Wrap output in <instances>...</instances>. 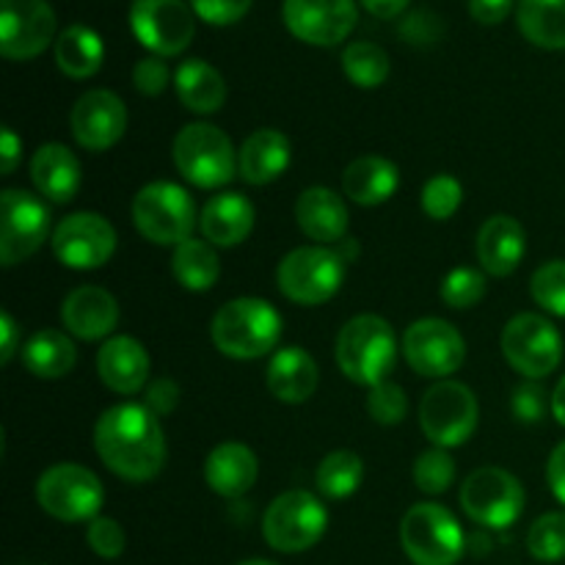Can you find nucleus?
<instances>
[{
    "label": "nucleus",
    "mask_w": 565,
    "mask_h": 565,
    "mask_svg": "<svg viewBox=\"0 0 565 565\" xmlns=\"http://www.w3.org/2000/svg\"><path fill=\"white\" fill-rule=\"evenodd\" d=\"M452 480H456V461L441 447L423 452L414 461V483L425 494H445L452 486Z\"/></svg>",
    "instance_id": "58836bf2"
},
{
    "label": "nucleus",
    "mask_w": 565,
    "mask_h": 565,
    "mask_svg": "<svg viewBox=\"0 0 565 565\" xmlns=\"http://www.w3.org/2000/svg\"><path fill=\"white\" fill-rule=\"evenodd\" d=\"M17 345H20V329L9 312H0V364H9L14 359Z\"/></svg>",
    "instance_id": "603ef678"
},
{
    "label": "nucleus",
    "mask_w": 565,
    "mask_h": 565,
    "mask_svg": "<svg viewBox=\"0 0 565 565\" xmlns=\"http://www.w3.org/2000/svg\"><path fill=\"white\" fill-rule=\"evenodd\" d=\"M329 527V511L309 491H285L268 505L263 519V535L270 550L298 555L323 539Z\"/></svg>",
    "instance_id": "1a4fd4ad"
},
{
    "label": "nucleus",
    "mask_w": 565,
    "mask_h": 565,
    "mask_svg": "<svg viewBox=\"0 0 565 565\" xmlns=\"http://www.w3.org/2000/svg\"><path fill=\"white\" fill-rule=\"evenodd\" d=\"M527 252L524 226L511 215H491L478 232V259L486 274L508 276L519 268Z\"/></svg>",
    "instance_id": "a878e982"
},
{
    "label": "nucleus",
    "mask_w": 565,
    "mask_h": 565,
    "mask_svg": "<svg viewBox=\"0 0 565 565\" xmlns=\"http://www.w3.org/2000/svg\"><path fill=\"white\" fill-rule=\"evenodd\" d=\"M524 486L516 475L500 467L475 469L461 486V508L475 524L489 530H505L524 513Z\"/></svg>",
    "instance_id": "f8f14e48"
},
{
    "label": "nucleus",
    "mask_w": 565,
    "mask_h": 565,
    "mask_svg": "<svg viewBox=\"0 0 565 565\" xmlns=\"http://www.w3.org/2000/svg\"><path fill=\"white\" fill-rule=\"evenodd\" d=\"M345 257L329 246H301L285 254L276 270L281 296L301 307H320L340 292L345 281Z\"/></svg>",
    "instance_id": "20e7f679"
},
{
    "label": "nucleus",
    "mask_w": 565,
    "mask_h": 565,
    "mask_svg": "<svg viewBox=\"0 0 565 565\" xmlns=\"http://www.w3.org/2000/svg\"><path fill=\"white\" fill-rule=\"evenodd\" d=\"M171 81V72L166 66V61L160 55H149V58H141L132 70V86L143 94V97H158V94L166 92Z\"/></svg>",
    "instance_id": "a18cd8bd"
},
{
    "label": "nucleus",
    "mask_w": 565,
    "mask_h": 565,
    "mask_svg": "<svg viewBox=\"0 0 565 565\" xmlns=\"http://www.w3.org/2000/svg\"><path fill=\"white\" fill-rule=\"evenodd\" d=\"M401 544L414 565H456L467 550L458 519L436 502H419L403 516Z\"/></svg>",
    "instance_id": "0eeeda50"
},
{
    "label": "nucleus",
    "mask_w": 565,
    "mask_h": 565,
    "mask_svg": "<svg viewBox=\"0 0 565 565\" xmlns=\"http://www.w3.org/2000/svg\"><path fill=\"white\" fill-rule=\"evenodd\" d=\"M463 202V185L452 174H436L423 188V210L428 218L447 221L458 213Z\"/></svg>",
    "instance_id": "ea45409f"
},
{
    "label": "nucleus",
    "mask_w": 565,
    "mask_h": 565,
    "mask_svg": "<svg viewBox=\"0 0 565 565\" xmlns=\"http://www.w3.org/2000/svg\"><path fill=\"white\" fill-rule=\"evenodd\" d=\"M31 180L44 199L55 204H66L81 191V160L64 143H44L31 160Z\"/></svg>",
    "instance_id": "393cba45"
},
{
    "label": "nucleus",
    "mask_w": 565,
    "mask_h": 565,
    "mask_svg": "<svg viewBox=\"0 0 565 565\" xmlns=\"http://www.w3.org/2000/svg\"><path fill=\"white\" fill-rule=\"evenodd\" d=\"M130 31L149 53L180 55L196 33V14L185 0H132Z\"/></svg>",
    "instance_id": "4468645a"
},
{
    "label": "nucleus",
    "mask_w": 565,
    "mask_h": 565,
    "mask_svg": "<svg viewBox=\"0 0 565 565\" xmlns=\"http://www.w3.org/2000/svg\"><path fill=\"white\" fill-rule=\"evenodd\" d=\"M478 419V397L461 381H439V384H434L425 392L423 403H419L423 434L441 450L472 439Z\"/></svg>",
    "instance_id": "9d476101"
},
{
    "label": "nucleus",
    "mask_w": 565,
    "mask_h": 565,
    "mask_svg": "<svg viewBox=\"0 0 565 565\" xmlns=\"http://www.w3.org/2000/svg\"><path fill=\"white\" fill-rule=\"evenodd\" d=\"M513 11V0H469V14L480 25H500Z\"/></svg>",
    "instance_id": "09e8293b"
},
{
    "label": "nucleus",
    "mask_w": 565,
    "mask_h": 565,
    "mask_svg": "<svg viewBox=\"0 0 565 565\" xmlns=\"http://www.w3.org/2000/svg\"><path fill=\"white\" fill-rule=\"evenodd\" d=\"M254 0H191V9L207 25H235L248 14Z\"/></svg>",
    "instance_id": "c03bdc74"
},
{
    "label": "nucleus",
    "mask_w": 565,
    "mask_h": 565,
    "mask_svg": "<svg viewBox=\"0 0 565 565\" xmlns=\"http://www.w3.org/2000/svg\"><path fill=\"white\" fill-rule=\"evenodd\" d=\"M77 362V351L64 331L42 329L22 345V364L36 379H64Z\"/></svg>",
    "instance_id": "2f4dec72"
},
{
    "label": "nucleus",
    "mask_w": 565,
    "mask_h": 565,
    "mask_svg": "<svg viewBox=\"0 0 565 565\" xmlns=\"http://www.w3.org/2000/svg\"><path fill=\"white\" fill-rule=\"evenodd\" d=\"M70 127L75 141L88 152H105L114 147L127 130V105L119 94L108 88L86 92L75 103L70 116Z\"/></svg>",
    "instance_id": "6ab92c4d"
},
{
    "label": "nucleus",
    "mask_w": 565,
    "mask_h": 565,
    "mask_svg": "<svg viewBox=\"0 0 565 565\" xmlns=\"http://www.w3.org/2000/svg\"><path fill=\"white\" fill-rule=\"evenodd\" d=\"M290 138L281 130L265 127V130L252 132V136L243 141L241 152H237V174H241L248 185H268V182L279 180V177L290 169Z\"/></svg>",
    "instance_id": "5701e85b"
},
{
    "label": "nucleus",
    "mask_w": 565,
    "mask_h": 565,
    "mask_svg": "<svg viewBox=\"0 0 565 565\" xmlns=\"http://www.w3.org/2000/svg\"><path fill=\"white\" fill-rule=\"evenodd\" d=\"M519 31L544 50H565V0H519Z\"/></svg>",
    "instance_id": "473e14b6"
},
{
    "label": "nucleus",
    "mask_w": 565,
    "mask_h": 565,
    "mask_svg": "<svg viewBox=\"0 0 565 565\" xmlns=\"http://www.w3.org/2000/svg\"><path fill=\"white\" fill-rule=\"evenodd\" d=\"M94 447L105 467L130 483H147L166 463V436L158 414L138 403L103 412L94 428Z\"/></svg>",
    "instance_id": "f257e3e1"
},
{
    "label": "nucleus",
    "mask_w": 565,
    "mask_h": 565,
    "mask_svg": "<svg viewBox=\"0 0 565 565\" xmlns=\"http://www.w3.org/2000/svg\"><path fill=\"white\" fill-rule=\"evenodd\" d=\"M342 70L345 77L359 88H379L390 77V55L384 47L373 42H353L342 53Z\"/></svg>",
    "instance_id": "c9c22d12"
},
{
    "label": "nucleus",
    "mask_w": 565,
    "mask_h": 565,
    "mask_svg": "<svg viewBox=\"0 0 565 565\" xmlns=\"http://www.w3.org/2000/svg\"><path fill=\"white\" fill-rule=\"evenodd\" d=\"M55 36V11L47 0H0V53L9 61H31Z\"/></svg>",
    "instance_id": "dca6fc26"
},
{
    "label": "nucleus",
    "mask_w": 565,
    "mask_h": 565,
    "mask_svg": "<svg viewBox=\"0 0 565 565\" xmlns=\"http://www.w3.org/2000/svg\"><path fill=\"white\" fill-rule=\"evenodd\" d=\"M241 565H279V563H270V561H246V563H241Z\"/></svg>",
    "instance_id": "6e6d98bb"
},
{
    "label": "nucleus",
    "mask_w": 565,
    "mask_h": 565,
    "mask_svg": "<svg viewBox=\"0 0 565 565\" xmlns=\"http://www.w3.org/2000/svg\"><path fill=\"white\" fill-rule=\"evenodd\" d=\"M364 9L370 11L373 17H381V20H392V17L403 14L408 9L412 0H359Z\"/></svg>",
    "instance_id": "864d4df0"
},
{
    "label": "nucleus",
    "mask_w": 565,
    "mask_h": 565,
    "mask_svg": "<svg viewBox=\"0 0 565 565\" xmlns=\"http://www.w3.org/2000/svg\"><path fill=\"white\" fill-rule=\"evenodd\" d=\"M364 480V463L356 452L351 450H334L320 461L318 472H315V483L318 491L329 500H345V497L356 494L359 486Z\"/></svg>",
    "instance_id": "f704fd0d"
},
{
    "label": "nucleus",
    "mask_w": 565,
    "mask_h": 565,
    "mask_svg": "<svg viewBox=\"0 0 565 565\" xmlns=\"http://www.w3.org/2000/svg\"><path fill=\"white\" fill-rule=\"evenodd\" d=\"M149 370H152V362H149L147 348L127 334L105 340V345L97 353L99 379L116 395L141 392L149 381Z\"/></svg>",
    "instance_id": "412c9836"
},
{
    "label": "nucleus",
    "mask_w": 565,
    "mask_h": 565,
    "mask_svg": "<svg viewBox=\"0 0 565 565\" xmlns=\"http://www.w3.org/2000/svg\"><path fill=\"white\" fill-rule=\"evenodd\" d=\"M199 230H202L204 241L213 246H237L254 230V204L241 193H218L202 207Z\"/></svg>",
    "instance_id": "cd10ccee"
},
{
    "label": "nucleus",
    "mask_w": 565,
    "mask_h": 565,
    "mask_svg": "<svg viewBox=\"0 0 565 565\" xmlns=\"http://www.w3.org/2000/svg\"><path fill=\"white\" fill-rule=\"evenodd\" d=\"M500 345L508 364L530 381L546 379L563 362V337L544 315L522 312L508 320Z\"/></svg>",
    "instance_id": "9b49d317"
},
{
    "label": "nucleus",
    "mask_w": 565,
    "mask_h": 565,
    "mask_svg": "<svg viewBox=\"0 0 565 565\" xmlns=\"http://www.w3.org/2000/svg\"><path fill=\"white\" fill-rule=\"evenodd\" d=\"M36 502L58 522H94L105 505V489L88 467L55 463L39 475Z\"/></svg>",
    "instance_id": "6e6552de"
},
{
    "label": "nucleus",
    "mask_w": 565,
    "mask_h": 565,
    "mask_svg": "<svg viewBox=\"0 0 565 565\" xmlns=\"http://www.w3.org/2000/svg\"><path fill=\"white\" fill-rule=\"evenodd\" d=\"M61 323L77 340H103L119 323V303L103 287H77L61 303Z\"/></svg>",
    "instance_id": "aec40b11"
},
{
    "label": "nucleus",
    "mask_w": 565,
    "mask_h": 565,
    "mask_svg": "<svg viewBox=\"0 0 565 565\" xmlns=\"http://www.w3.org/2000/svg\"><path fill=\"white\" fill-rule=\"evenodd\" d=\"M296 221L303 235L318 241L320 246H331V243L345 241L351 215H348L345 202L331 188L315 185L298 196Z\"/></svg>",
    "instance_id": "4be33fe9"
},
{
    "label": "nucleus",
    "mask_w": 565,
    "mask_h": 565,
    "mask_svg": "<svg viewBox=\"0 0 565 565\" xmlns=\"http://www.w3.org/2000/svg\"><path fill=\"white\" fill-rule=\"evenodd\" d=\"M546 480H550L552 494L565 505V441L552 450L550 463H546Z\"/></svg>",
    "instance_id": "8fccbe9b"
},
{
    "label": "nucleus",
    "mask_w": 565,
    "mask_h": 565,
    "mask_svg": "<svg viewBox=\"0 0 565 565\" xmlns=\"http://www.w3.org/2000/svg\"><path fill=\"white\" fill-rule=\"evenodd\" d=\"M527 550L541 563L565 561V513H544L527 533Z\"/></svg>",
    "instance_id": "e433bc0d"
},
{
    "label": "nucleus",
    "mask_w": 565,
    "mask_h": 565,
    "mask_svg": "<svg viewBox=\"0 0 565 565\" xmlns=\"http://www.w3.org/2000/svg\"><path fill=\"white\" fill-rule=\"evenodd\" d=\"M318 362L298 345L276 351L268 364V373H265L270 395L281 403H290V406L307 403L318 390Z\"/></svg>",
    "instance_id": "b1692460"
},
{
    "label": "nucleus",
    "mask_w": 565,
    "mask_h": 565,
    "mask_svg": "<svg viewBox=\"0 0 565 565\" xmlns=\"http://www.w3.org/2000/svg\"><path fill=\"white\" fill-rule=\"evenodd\" d=\"M53 254L72 270L103 268L116 252V230L99 213H72L55 226Z\"/></svg>",
    "instance_id": "f3484780"
},
{
    "label": "nucleus",
    "mask_w": 565,
    "mask_h": 565,
    "mask_svg": "<svg viewBox=\"0 0 565 565\" xmlns=\"http://www.w3.org/2000/svg\"><path fill=\"white\" fill-rule=\"evenodd\" d=\"M259 478V461L241 441H224L204 461V480L210 489L226 500L246 494Z\"/></svg>",
    "instance_id": "bb28decb"
},
{
    "label": "nucleus",
    "mask_w": 565,
    "mask_h": 565,
    "mask_svg": "<svg viewBox=\"0 0 565 565\" xmlns=\"http://www.w3.org/2000/svg\"><path fill=\"white\" fill-rule=\"evenodd\" d=\"M450 309H472L486 296V276L475 268H456L445 276L439 290Z\"/></svg>",
    "instance_id": "a19ab883"
},
{
    "label": "nucleus",
    "mask_w": 565,
    "mask_h": 565,
    "mask_svg": "<svg viewBox=\"0 0 565 565\" xmlns=\"http://www.w3.org/2000/svg\"><path fill=\"white\" fill-rule=\"evenodd\" d=\"M281 20L287 31L315 47H334L351 36L356 25V3L353 0H285Z\"/></svg>",
    "instance_id": "a211bd4d"
},
{
    "label": "nucleus",
    "mask_w": 565,
    "mask_h": 565,
    "mask_svg": "<svg viewBox=\"0 0 565 565\" xmlns=\"http://www.w3.org/2000/svg\"><path fill=\"white\" fill-rule=\"evenodd\" d=\"M403 356L414 373L425 379H445L456 373L467 359L461 331L441 318L414 320L403 334Z\"/></svg>",
    "instance_id": "2eb2a0df"
},
{
    "label": "nucleus",
    "mask_w": 565,
    "mask_h": 565,
    "mask_svg": "<svg viewBox=\"0 0 565 565\" xmlns=\"http://www.w3.org/2000/svg\"><path fill=\"white\" fill-rule=\"evenodd\" d=\"M552 401H546V390L539 384H524L519 386L516 395H513V412H516V417L522 419V423H541L546 414V408H550Z\"/></svg>",
    "instance_id": "49530a36"
},
{
    "label": "nucleus",
    "mask_w": 565,
    "mask_h": 565,
    "mask_svg": "<svg viewBox=\"0 0 565 565\" xmlns=\"http://www.w3.org/2000/svg\"><path fill=\"white\" fill-rule=\"evenodd\" d=\"M210 337L224 356L252 362L279 345L281 315L263 298H235L215 312Z\"/></svg>",
    "instance_id": "f03ea898"
},
{
    "label": "nucleus",
    "mask_w": 565,
    "mask_h": 565,
    "mask_svg": "<svg viewBox=\"0 0 565 565\" xmlns=\"http://www.w3.org/2000/svg\"><path fill=\"white\" fill-rule=\"evenodd\" d=\"M552 414H555L557 423L565 428V375L557 381L555 392H552Z\"/></svg>",
    "instance_id": "5fc2aeb1"
},
{
    "label": "nucleus",
    "mask_w": 565,
    "mask_h": 565,
    "mask_svg": "<svg viewBox=\"0 0 565 565\" xmlns=\"http://www.w3.org/2000/svg\"><path fill=\"white\" fill-rule=\"evenodd\" d=\"M171 274H174V279L185 290L207 292L221 276V263L213 243L191 237V241L174 246V254H171Z\"/></svg>",
    "instance_id": "72a5a7b5"
},
{
    "label": "nucleus",
    "mask_w": 565,
    "mask_h": 565,
    "mask_svg": "<svg viewBox=\"0 0 565 565\" xmlns=\"http://www.w3.org/2000/svg\"><path fill=\"white\" fill-rule=\"evenodd\" d=\"M397 185H401V171H397L392 160L381 158V154H362L342 174L345 196L362 204V207H375V204L390 202Z\"/></svg>",
    "instance_id": "c85d7f7f"
},
{
    "label": "nucleus",
    "mask_w": 565,
    "mask_h": 565,
    "mask_svg": "<svg viewBox=\"0 0 565 565\" xmlns=\"http://www.w3.org/2000/svg\"><path fill=\"white\" fill-rule=\"evenodd\" d=\"M50 235V210L42 199L20 188L0 193V263L3 268L25 263Z\"/></svg>",
    "instance_id": "ddd939ff"
},
{
    "label": "nucleus",
    "mask_w": 565,
    "mask_h": 565,
    "mask_svg": "<svg viewBox=\"0 0 565 565\" xmlns=\"http://www.w3.org/2000/svg\"><path fill=\"white\" fill-rule=\"evenodd\" d=\"M397 362V340L392 326L379 315H356L337 337V364L342 375L359 386L384 384Z\"/></svg>",
    "instance_id": "7ed1b4c3"
},
{
    "label": "nucleus",
    "mask_w": 565,
    "mask_h": 565,
    "mask_svg": "<svg viewBox=\"0 0 565 565\" xmlns=\"http://www.w3.org/2000/svg\"><path fill=\"white\" fill-rule=\"evenodd\" d=\"M177 403H180V386L171 379H154L147 386V408L158 414V417H166V414L174 412Z\"/></svg>",
    "instance_id": "de8ad7c7"
},
{
    "label": "nucleus",
    "mask_w": 565,
    "mask_h": 565,
    "mask_svg": "<svg viewBox=\"0 0 565 565\" xmlns=\"http://www.w3.org/2000/svg\"><path fill=\"white\" fill-rule=\"evenodd\" d=\"M103 39H99V33L94 28L70 25L55 39V64H58V70L66 77L86 81V77L97 75L99 66H103Z\"/></svg>",
    "instance_id": "7c9ffc66"
},
{
    "label": "nucleus",
    "mask_w": 565,
    "mask_h": 565,
    "mask_svg": "<svg viewBox=\"0 0 565 565\" xmlns=\"http://www.w3.org/2000/svg\"><path fill=\"white\" fill-rule=\"evenodd\" d=\"M86 541L94 555L103 557V561H116L127 546V535L121 524L108 516H97L94 522H88Z\"/></svg>",
    "instance_id": "37998d69"
},
{
    "label": "nucleus",
    "mask_w": 565,
    "mask_h": 565,
    "mask_svg": "<svg viewBox=\"0 0 565 565\" xmlns=\"http://www.w3.org/2000/svg\"><path fill=\"white\" fill-rule=\"evenodd\" d=\"M180 103L193 114H215L226 103V83L213 64L202 58H188L174 75Z\"/></svg>",
    "instance_id": "c756f323"
},
{
    "label": "nucleus",
    "mask_w": 565,
    "mask_h": 565,
    "mask_svg": "<svg viewBox=\"0 0 565 565\" xmlns=\"http://www.w3.org/2000/svg\"><path fill=\"white\" fill-rule=\"evenodd\" d=\"M174 166L191 185L221 188L235 180L237 152L230 136L207 121L185 125L174 138Z\"/></svg>",
    "instance_id": "39448f33"
},
{
    "label": "nucleus",
    "mask_w": 565,
    "mask_h": 565,
    "mask_svg": "<svg viewBox=\"0 0 565 565\" xmlns=\"http://www.w3.org/2000/svg\"><path fill=\"white\" fill-rule=\"evenodd\" d=\"M132 221L147 241L158 246H180L191 241L199 224L196 204L185 188L174 182H149L132 199Z\"/></svg>",
    "instance_id": "423d86ee"
},
{
    "label": "nucleus",
    "mask_w": 565,
    "mask_h": 565,
    "mask_svg": "<svg viewBox=\"0 0 565 565\" xmlns=\"http://www.w3.org/2000/svg\"><path fill=\"white\" fill-rule=\"evenodd\" d=\"M533 301L555 318H565V259L541 265L530 281Z\"/></svg>",
    "instance_id": "4c0bfd02"
},
{
    "label": "nucleus",
    "mask_w": 565,
    "mask_h": 565,
    "mask_svg": "<svg viewBox=\"0 0 565 565\" xmlns=\"http://www.w3.org/2000/svg\"><path fill=\"white\" fill-rule=\"evenodd\" d=\"M22 158V141L11 127H3V138H0V171L3 177H9L17 169Z\"/></svg>",
    "instance_id": "3c124183"
},
{
    "label": "nucleus",
    "mask_w": 565,
    "mask_h": 565,
    "mask_svg": "<svg viewBox=\"0 0 565 565\" xmlns=\"http://www.w3.org/2000/svg\"><path fill=\"white\" fill-rule=\"evenodd\" d=\"M367 414L379 425H401L408 414L406 392L392 381L373 386L367 395Z\"/></svg>",
    "instance_id": "79ce46f5"
}]
</instances>
